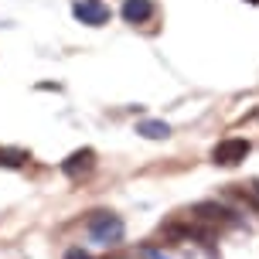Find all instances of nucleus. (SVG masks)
<instances>
[{
	"instance_id": "nucleus-1",
	"label": "nucleus",
	"mask_w": 259,
	"mask_h": 259,
	"mask_svg": "<svg viewBox=\"0 0 259 259\" xmlns=\"http://www.w3.org/2000/svg\"><path fill=\"white\" fill-rule=\"evenodd\" d=\"M89 235H92V242H99V246H116L123 239V222L116 215H109V211H99V215L89 219Z\"/></svg>"
},
{
	"instance_id": "nucleus-8",
	"label": "nucleus",
	"mask_w": 259,
	"mask_h": 259,
	"mask_svg": "<svg viewBox=\"0 0 259 259\" xmlns=\"http://www.w3.org/2000/svg\"><path fill=\"white\" fill-rule=\"evenodd\" d=\"M65 259H92V256H89V252H82V249H72Z\"/></svg>"
},
{
	"instance_id": "nucleus-9",
	"label": "nucleus",
	"mask_w": 259,
	"mask_h": 259,
	"mask_svg": "<svg viewBox=\"0 0 259 259\" xmlns=\"http://www.w3.org/2000/svg\"><path fill=\"white\" fill-rule=\"evenodd\" d=\"M147 256L150 259H170V256H164V252H157V249H147Z\"/></svg>"
},
{
	"instance_id": "nucleus-11",
	"label": "nucleus",
	"mask_w": 259,
	"mask_h": 259,
	"mask_svg": "<svg viewBox=\"0 0 259 259\" xmlns=\"http://www.w3.org/2000/svg\"><path fill=\"white\" fill-rule=\"evenodd\" d=\"M249 4H259V0H249Z\"/></svg>"
},
{
	"instance_id": "nucleus-5",
	"label": "nucleus",
	"mask_w": 259,
	"mask_h": 259,
	"mask_svg": "<svg viewBox=\"0 0 259 259\" xmlns=\"http://www.w3.org/2000/svg\"><path fill=\"white\" fill-rule=\"evenodd\" d=\"M92 167H96V154H92L89 147H85V150H75V154L62 164V170L68 178H78V174H85V170H92Z\"/></svg>"
},
{
	"instance_id": "nucleus-2",
	"label": "nucleus",
	"mask_w": 259,
	"mask_h": 259,
	"mask_svg": "<svg viewBox=\"0 0 259 259\" xmlns=\"http://www.w3.org/2000/svg\"><path fill=\"white\" fill-rule=\"evenodd\" d=\"M72 14H75L78 24H85V27H103L113 17L109 4H103V0H72Z\"/></svg>"
},
{
	"instance_id": "nucleus-6",
	"label": "nucleus",
	"mask_w": 259,
	"mask_h": 259,
	"mask_svg": "<svg viewBox=\"0 0 259 259\" xmlns=\"http://www.w3.org/2000/svg\"><path fill=\"white\" fill-rule=\"evenodd\" d=\"M137 133L147 137V140H167L170 126L164 123V119H143V123H137Z\"/></svg>"
},
{
	"instance_id": "nucleus-10",
	"label": "nucleus",
	"mask_w": 259,
	"mask_h": 259,
	"mask_svg": "<svg viewBox=\"0 0 259 259\" xmlns=\"http://www.w3.org/2000/svg\"><path fill=\"white\" fill-rule=\"evenodd\" d=\"M252 198H256V201H259V181L252 184Z\"/></svg>"
},
{
	"instance_id": "nucleus-4",
	"label": "nucleus",
	"mask_w": 259,
	"mask_h": 259,
	"mask_svg": "<svg viewBox=\"0 0 259 259\" xmlns=\"http://www.w3.org/2000/svg\"><path fill=\"white\" fill-rule=\"evenodd\" d=\"M119 14H123V21H126V24L137 27V24H147V21L157 14V4H154V0H123Z\"/></svg>"
},
{
	"instance_id": "nucleus-3",
	"label": "nucleus",
	"mask_w": 259,
	"mask_h": 259,
	"mask_svg": "<svg viewBox=\"0 0 259 259\" xmlns=\"http://www.w3.org/2000/svg\"><path fill=\"white\" fill-rule=\"evenodd\" d=\"M252 150V143L242 140V137H229V140L215 143V150H211V160L222 164V167H235V164H242Z\"/></svg>"
},
{
	"instance_id": "nucleus-7",
	"label": "nucleus",
	"mask_w": 259,
	"mask_h": 259,
	"mask_svg": "<svg viewBox=\"0 0 259 259\" xmlns=\"http://www.w3.org/2000/svg\"><path fill=\"white\" fill-rule=\"evenodd\" d=\"M24 160H31L27 150H14V147H0V164L4 167H21Z\"/></svg>"
}]
</instances>
